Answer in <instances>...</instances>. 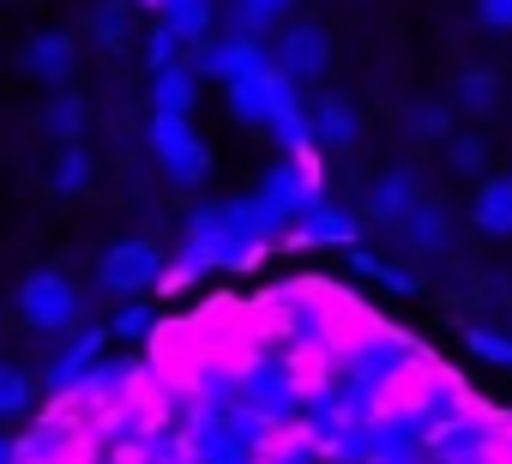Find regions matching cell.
<instances>
[{"label": "cell", "mask_w": 512, "mask_h": 464, "mask_svg": "<svg viewBox=\"0 0 512 464\" xmlns=\"http://www.w3.org/2000/svg\"><path fill=\"white\" fill-rule=\"evenodd\" d=\"M0 464H13V446H7V440H0Z\"/></svg>", "instance_id": "4316f807"}, {"label": "cell", "mask_w": 512, "mask_h": 464, "mask_svg": "<svg viewBox=\"0 0 512 464\" xmlns=\"http://www.w3.org/2000/svg\"><path fill=\"white\" fill-rule=\"evenodd\" d=\"M19 67H25L31 79H43V85L73 79V37H67V31H43V37H31L25 55H19Z\"/></svg>", "instance_id": "8992f818"}, {"label": "cell", "mask_w": 512, "mask_h": 464, "mask_svg": "<svg viewBox=\"0 0 512 464\" xmlns=\"http://www.w3.org/2000/svg\"><path fill=\"white\" fill-rule=\"evenodd\" d=\"M308 127H314V145H332V151L356 145V133H362L356 109H350V103H338V97H326V103H320V109L308 115Z\"/></svg>", "instance_id": "30bf717a"}, {"label": "cell", "mask_w": 512, "mask_h": 464, "mask_svg": "<svg viewBox=\"0 0 512 464\" xmlns=\"http://www.w3.org/2000/svg\"><path fill=\"white\" fill-rule=\"evenodd\" d=\"M404 236H410V248L440 254V248H446V211H440V205H416V211L404 217Z\"/></svg>", "instance_id": "5bb4252c"}, {"label": "cell", "mask_w": 512, "mask_h": 464, "mask_svg": "<svg viewBox=\"0 0 512 464\" xmlns=\"http://www.w3.org/2000/svg\"><path fill=\"white\" fill-rule=\"evenodd\" d=\"M43 127H49L61 145H79V133H85V103H79V97H55V103L43 109Z\"/></svg>", "instance_id": "2e32d148"}, {"label": "cell", "mask_w": 512, "mask_h": 464, "mask_svg": "<svg viewBox=\"0 0 512 464\" xmlns=\"http://www.w3.org/2000/svg\"><path fill=\"white\" fill-rule=\"evenodd\" d=\"M284 97H290V79L278 73V61H272V67H253V73H241V79L229 85V109H235V121H253V127H266V121L278 115Z\"/></svg>", "instance_id": "277c9868"}, {"label": "cell", "mask_w": 512, "mask_h": 464, "mask_svg": "<svg viewBox=\"0 0 512 464\" xmlns=\"http://www.w3.org/2000/svg\"><path fill=\"white\" fill-rule=\"evenodd\" d=\"M193 97H199V85H193V67H163L157 79H151V103H157V115H193Z\"/></svg>", "instance_id": "8fae6325"}, {"label": "cell", "mask_w": 512, "mask_h": 464, "mask_svg": "<svg viewBox=\"0 0 512 464\" xmlns=\"http://www.w3.org/2000/svg\"><path fill=\"white\" fill-rule=\"evenodd\" d=\"M145 7H163V0H145Z\"/></svg>", "instance_id": "83f0119b"}, {"label": "cell", "mask_w": 512, "mask_h": 464, "mask_svg": "<svg viewBox=\"0 0 512 464\" xmlns=\"http://www.w3.org/2000/svg\"><path fill=\"white\" fill-rule=\"evenodd\" d=\"M488 103H494V73H488V67L464 73V79H458V109H488Z\"/></svg>", "instance_id": "ffe728a7"}, {"label": "cell", "mask_w": 512, "mask_h": 464, "mask_svg": "<svg viewBox=\"0 0 512 464\" xmlns=\"http://www.w3.org/2000/svg\"><path fill=\"white\" fill-rule=\"evenodd\" d=\"M91 181H97V163H91V151H85V145H61L49 187H55V193H85Z\"/></svg>", "instance_id": "4fadbf2b"}, {"label": "cell", "mask_w": 512, "mask_h": 464, "mask_svg": "<svg viewBox=\"0 0 512 464\" xmlns=\"http://www.w3.org/2000/svg\"><path fill=\"white\" fill-rule=\"evenodd\" d=\"M199 67L217 73L223 85H235L241 73L266 67V61H260V49H253V37H223V43H205V49H199Z\"/></svg>", "instance_id": "9c48e42d"}, {"label": "cell", "mask_w": 512, "mask_h": 464, "mask_svg": "<svg viewBox=\"0 0 512 464\" xmlns=\"http://www.w3.org/2000/svg\"><path fill=\"white\" fill-rule=\"evenodd\" d=\"M452 163H458V169H476V163H482V139H476V133H458V139H452Z\"/></svg>", "instance_id": "484cf974"}, {"label": "cell", "mask_w": 512, "mask_h": 464, "mask_svg": "<svg viewBox=\"0 0 512 464\" xmlns=\"http://www.w3.org/2000/svg\"><path fill=\"white\" fill-rule=\"evenodd\" d=\"M91 25H97V43H103V49H121V43H127V7H121V0L97 7V19H91Z\"/></svg>", "instance_id": "d6986e66"}, {"label": "cell", "mask_w": 512, "mask_h": 464, "mask_svg": "<svg viewBox=\"0 0 512 464\" xmlns=\"http://www.w3.org/2000/svg\"><path fill=\"white\" fill-rule=\"evenodd\" d=\"M416 205H422V193H416V169H386V175L374 181V193H368V211H374L380 223H404Z\"/></svg>", "instance_id": "52a82bcc"}, {"label": "cell", "mask_w": 512, "mask_h": 464, "mask_svg": "<svg viewBox=\"0 0 512 464\" xmlns=\"http://www.w3.org/2000/svg\"><path fill=\"white\" fill-rule=\"evenodd\" d=\"M13 308H19V320L37 326V332H67V326H79L85 296H79V284L61 278V272H31V278L13 290Z\"/></svg>", "instance_id": "6da1fadb"}, {"label": "cell", "mask_w": 512, "mask_h": 464, "mask_svg": "<svg viewBox=\"0 0 512 464\" xmlns=\"http://www.w3.org/2000/svg\"><path fill=\"white\" fill-rule=\"evenodd\" d=\"M410 127H416L422 139H446V127H452V115H446L440 103H422V109H410Z\"/></svg>", "instance_id": "7402d4cb"}, {"label": "cell", "mask_w": 512, "mask_h": 464, "mask_svg": "<svg viewBox=\"0 0 512 464\" xmlns=\"http://www.w3.org/2000/svg\"><path fill=\"white\" fill-rule=\"evenodd\" d=\"M151 326H157V320H151V308H139V302H127V308L109 320V332H115V338H145Z\"/></svg>", "instance_id": "44dd1931"}, {"label": "cell", "mask_w": 512, "mask_h": 464, "mask_svg": "<svg viewBox=\"0 0 512 464\" xmlns=\"http://www.w3.org/2000/svg\"><path fill=\"white\" fill-rule=\"evenodd\" d=\"M470 223L482 236H512V175H488L470 199Z\"/></svg>", "instance_id": "ba28073f"}, {"label": "cell", "mask_w": 512, "mask_h": 464, "mask_svg": "<svg viewBox=\"0 0 512 464\" xmlns=\"http://www.w3.org/2000/svg\"><path fill=\"white\" fill-rule=\"evenodd\" d=\"M151 151H157V163H163V175H169L175 187H199L205 169H211V151H205V139L187 127V115H157V121H151Z\"/></svg>", "instance_id": "7a4b0ae2"}, {"label": "cell", "mask_w": 512, "mask_h": 464, "mask_svg": "<svg viewBox=\"0 0 512 464\" xmlns=\"http://www.w3.org/2000/svg\"><path fill=\"white\" fill-rule=\"evenodd\" d=\"M326 61H332V37H326L320 25H290V31L278 37V73H284L290 85L320 79Z\"/></svg>", "instance_id": "5b68a950"}, {"label": "cell", "mask_w": 512, "mask_h": 464, "mask_svg": "<svg viewBox=\"0 0 512 464\" xmlns=\"http://www.w3.org/2000/svg\"><path fill=\"white\" fill-rule=\"evenodd\" d=\"M157 19H163L181 43H205V37H211V0H163Z\"/></svg>", "instance_id": "7c38bea8"}, {"label": "cell", "mask_w": 512, "mask_h": 464, "mask_svg": "<svg viewBox=\"0 0 512 464\" xmlns=\"http://www.w3.org/2000/svg\"><path fill=\"white\" fill-rule=\"evenodd\" d=\"M97 284L109 296H139V290L163 284V254L151 242H115L103 254V266H97Z\"/></svg>", "instance_id": "3957f363"}, {"label": "cell", "mask_w": 512, "mask_h": 464, "mask_svg": "<svg viewBox=\"0 0 512 464\" xmlns=\"http://www.w3.org/2000/svg\"><path fill=\"white\" fill-rule=\"evenodd\" d=\"M476 13L488 31H512V0H476Z\"/></svg>", "instance_id": "d4e9b609"}, {"label": "cell", "mask_w": 512, "mask_h": 464, "mask_svg": "<svg viewBox=\"0 0 512 464\" xmlns=\"http://www.w3.org/2000/svg\"><path fill=\"white\" fill-rule=\"evenodd\" d=\"M290 7H296V0H241V37H253V31L278 25Z\"/></svg>", "instance_id": "ac0fdd59"}, {"label": "cell", "mask_w": 512, "mask_h": 464, "mask_svg": "<svg viewBox=\"0 0 512 464\" xmlns=\"http://www.w3.org/2000/svg\"><path fill=\"white\" fill-rule=\"evenodd\" d=\"M175 55H181V37H175L169 25H157V31H151V73L175 67Z\"/></svg>", "instance_id": "603a6c76"}, {"label": "cell", "mask_w": 512, "mask_h": 464, "mask_svg": "<svg viewBox=\"0 0 512 464\" xmlns=\"http://www.w3.org/2000/svg\"><path fill=\"white\" fill-rule=\"evenodd\" d=\"M470 350H482L494 362H512V338H500V332H470Z\"/></svg>", "instance_id": "cb8c5ba5"}, {"label": "cell", "mask_w": 512, "mask_h": 464, "mask_svg": "<svg viewBox=\"0 0 512 464\" xmlns=\"http://www.w3.org/2000/svg\"><path fill=\"white\" fill-rule=\"evenodd\" d=\"M97 350H103V332H85V338H79V350H67V356L55 362L49 386H55V392H67V386H73V380H79V374L91 368V356H97Z\"/></svg>", "instance_id": "e0dca14e"}, {"label": "cell", "mask_w": 512, "mask_h": 464, "mask_svg": "<svg viewBox=\"0 0 512 464\" xmlns=\"http://www.w3.org/2000/svg\"><path fill=\"white\" fill-rule=\"evenodd\" d=\"M31 398H37L31 374H25V368H13V362H0V422L25 416V410H31Z\"/></svg>", "instance_id": "9a60e30c"}]
</instances>
